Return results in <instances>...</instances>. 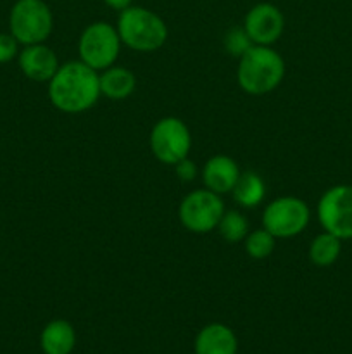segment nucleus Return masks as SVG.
Masks as SVG:
<instances>
[{"mask_svg":"<svg viewBox=\"0 0 352 354\" xmlns=\"http://www.w3.org/2000/svg\"><path fill=\"white\" fill-rule=\"evenodd\" d=\"M100 95L110 100H124L137 88V76L123 66H110L99 73Z\"/></svg>","mask_w":352,"mask_h":354,"instance_id":"4468645a","label":"nucleus"},{"mask_svg":"<svg viewBox=\"0 0 352 354\" xmlns=\"http://www.w3.org/2000/svg\"><path fill=\"white\" fill-rule=\"evenodd\" d=\"M311 220L306 201L293 196L276 197L262 211V228L275 239H293L302 234Z\"/></svg>","mask_w":352,"mask_h":354,"instance_id":"423d86ee","label":"nucleus"},{"mask_svg":"<svg viewBox=\"0 0 352 354\" xmlns=\"http://www.w3.org/2000/svg\"><path fill=\"white\" fill-rule=\"evenodd\" d=\"M240 173V168L233 158L224 154L213 156L207 159L202 168L204 187L217 196L231 194Z\"/></svg>","mask_w":352,"mask_h":354,"instance_id":"f8f14e48","label":"nucleus"},{"mask_svg":"<svg viewBox=\"0 0 352 354\" xmlns=\"http://www.w3.org/2000/svg\"><path fill=\"white\" fill-rule=\"evenodd\" d=\"M17 64L28 80L37 83L50 82L61 66L55 52L45 44L24 45L17 55Z\"/></svg>","mask_w":352,"mask_h":354,"instance_id":"9b49d317","label":"nucleus"},{"mask_svg":"<svg viewBox=\"0 0 352 354\" xmlns=\"http://www.w3.org/2000/svg\"><path fill=\"white\" fill-rule=\"evenodd\" d=\"M216 230L219 232V235L224 241L230 242V244H235V242H242L247 237L248 221L245 220V216L240 211H224Z\"/></svg>","mask_w":352,"mask_h":354,"instance_id":"a211bd4d","label":"nucleus"},{"mask_svg":"<svg viewBox=\"0 0 352 354\" xmlns=\"http://www.w3.org/2000/svg\"><path fill=\"white\" fill-rule=\"evenodd\" d=\"M342 252V239L335 237L330 232L316 235L309 245V259L313 265L326 268L337 263Z\"/></svg>","mask_w":352,"mask_h":354,"instance_id":"f3484780","label":"nucleus"},{"mask_svg":"<svg viewBox=\"0 0 352 354\" xmlns=\"http://www.w3.org/2000/svg\"><path fill=\"white\" fill-rule=\"evenodd\" d=\"M104 3H106L107 7H110V9L114 10H124L128 9V7L133 6V0H102Z\"/></svg>","mask_w":352,"mask_h":354,"instance_id":"5701e85b","label":"nucleus"},{"mask_svg":"<svg viewBox=\"0 0 352 354\" xmlns=\"http://www.w3.org/2000/svg\"><path fill=\"white\" fill-rule=\"evenodd\" d=\"M19 55V41L10 33H0V64L10 62Z\"/></svg>","mask_w":352,"mask_h":354,"instance_id":"412c9836","label":"nucleus"},{"mask_svg":"<svg viewBox=\"0 0 352 354\" xmlns=\"http://www.w3.org/2000/svg\"><path fill=\"white\" fill-rule=\"evenodd\" d=\"M235 203L245 209L257 207L266 197V183L257 173L254 171H242L231 190Z\"/></svg>","mask_w":352,"mask_h":354,"instance_id":"dca6fc26","label":"nucleus"},{"mask_svg":"<svg viewBox=\"0 0 352 354\" xmlns=\"http://www.w3.org/2000/svg\"><path fill=\"white\" fill-rule=\"evenodd\" d=\"M99 97V71L79 59L59 66L57 73L48 82V99L61 113H85L95 106Z\"/></svg>","mask_w":352,"mask_h":354,"instance_id":"f257e3e1","label":"nucleus"},{"mask_svg":"<svg viewBox=\"0 0 352 354\" xmlns=\"http://www.w3.org/2000/svg\"><path fill=\"white\" fill-rule=\"evenodd\" d=\"M244 30L254 45H273L285 30V16L275 3H255L245 14Z\"/></svg>","mask_w":352,"mask_h":354,"instance_id":"9d476101","label":"nucleus"},{"mask_svg":"<svg viewBox=\"0 0 352 354\" xmlns=\"http://www.w3.org/2000/svg\"><path fill=\"white\" fill-rule=\"evenodd\" d=\"M224 211L221 196L207 189H197L183 197L178 207V218L186 230L202 235L216 230Z\"/></svg>","mask_w":352,"mask_h":354,"instance_id":"6e6552de","label":"nucleus"},{"mask_svg":"<svg viewBox=\"0 0 352 354\" xmlns=\"http://www.w3.org/2000/svg\"><path fill=\"white\" fill-rule=\"evenodd\" d=\"M235 332L223 324H209L197 334L195 354H237Z\"/></svg>","mask_w":352,"mask_h":354,"instance_id":"ddd939ff","label":"nucleus"},{"mask_svg":"<svg viewBox=\"0 0 352 354\" xmlns=\"http://www.w3.org/2000/svg\"><path fill=\"white\" fill-rule=\"evenodd\" d=\"M317 220L324 232L342 241L352 239V185L330 187L317 203Z\"/></svg>","mask_w":352,"mask_h":354,"instance_id":"1a4fd4ad","label":"nucleus"},{"mask_svg":"<svg viewBox=\"0 0 352 354\" xmlns=\"http://www.w3.org/2000/svg\"><path fill=\"white\" fill-rule=\"evenodd\" d=\"M40 346L45 354H71L76 346V330L69 322L52 320L40 334Z\"/></svg>","mask_w":352,"mask_h":354,"instance_id":"2eb2a0df","label":"nucleus"},{"mask_svg":"<svg viewBox=\"0 0 352 354\" xmlns=\"http://www.w3.org/2000/svg\"><path fill=\"white\" fill-rule=\"evenodd\" d=\"M116 30L121 44L135 52H155L168 40V26L154 10L131 6L121 10Z\"/></svg>","mask_w":352,"mask_h":354,"instance_id":"7ed1b4c3","label":"nucleus"},{"mask_svg":"<svg viewBox=\"0 0 352 354\" xmlns=\"http://www.w3.org/2000/svg\"><path fill=\"white\" fill-rule=\"evenodd\" d=\"M148 145L159 162L175 166L182 159L188 158L192 149V133L185 121L175 116H166L152 127Z\"/></svg>","mask_w":352,"mask_h":354,"instance_id":"0eeeda50","label":"nucleus"},{"mask_svg":"<svg viewBox=\"0 0 352 354\" xmlns=\"http://www.w3.org/2000/svg\"><path fill=\"white\" fill-rule=\"evenodd\" d=\"M121 38L116 26L97 21L81 31L78 40L79 61L95 71H104L116 64L121 52Z\"/></svg>","mask_w":352,"mask_h":354,"instance_id":"39448f33","label":"nucleus"},{"mask_svg":"<svg viewBox=\"0 0 352 354\" xmlns=\"http://www.w3.org/2000/svg\"><path fill=\"white\" fill-rule=\"evenodd\" d=\"M286 66L271 45H252L238 57L237 82L248 95H266L280 86Z\"/></svg>","mask_w":352,"mask_h":354,"instance_id":"f03ea898","label":"nucleus"},{"mask_svg":"<svg viewBox=\"0 0 352 354\" xmlns=\"http://www.w3.org/2000/svg\"><path fill=\"white\" fill-rule=\"evenodd\" d=\"M276 245V239L269 234L266 228H257V230L248 232L247 237L244 239L245 252L251 256L252 259L259 261V259H266L268 256L273 254Z\"/></svg>","mask_w":352,"mask_h":354,"instance_id":"6ab92c4d","label":"nucleus"},{"mask_svg":"<svg viewBox=\"0 0 352 354\" xmlns=\"http://www.w3.org/2000/svg\"><path fill=\"white\" fill-rule=\"evenodd\" d=\"M252 41L248 38V35L245 33L244 26L240 28H231L226 35H224V48L230 55H235V57H240L245 50L252 47Z\"/></svg>","mask_w":352,"mask_h":354,"instance_id":"aec40b11","label":"nucleus"},{"mask_svg":"<svg viewBox=\"0 0 352 354\" xmlns=\"http://www.w3.org/2000/svg\"><path fill=\"white\" fill-rule=\"evenodd\" d=\"M173 168H175L176 176H178L182 182H193V180H195V176L199 175V168H197L195 162L188 158H185V159H182L179 162H176Z\"/></svg>","mask_w":352,"mask_h":354,"instance_id":"4be33fe9","label":"nucleus"},{"mask_svg":"<svg viewBox=\"0 0 352 354\" xmlns=\"http://www.w3.org/2000/svg\"><path fill=\"white\" fill-rule=\"evenodd\" d=\"M9 30L19 45L45 44L54 30V14L45 0H16L9 14Z\"/></svg>","mask_w":352,"mask_h":354,"instance_id":"20e7f679","label":"nucleus"}]
</instances>
